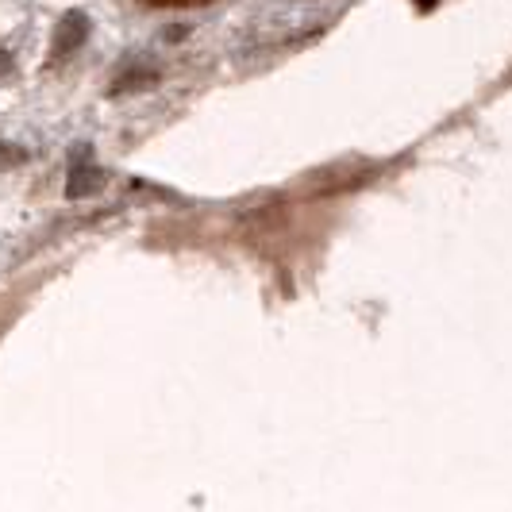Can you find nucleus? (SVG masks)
I'll return each mask as SVG.
<instances>
[{
  "mask_svg": "<svg viewBox=\"0 0 512 512\" xmlns=\"http://www.w3.org/2000/svg\"><path fill=\"white\" fill-rule=\"evenodd\" d=\"M27 154L16 151V147H8V143H0V170H8V166H20Z\"/></svg>",
  "mask_w": 512,
  "mask_h": 512,
  "instance_id": "f03ea898",
  "label": "nucleus"
},
{
  "mask_svg": "<svg viewBox=\"0 0 512 512\" xmlns=\"http://www.w3.org/2000/svg\"><path fill=\"white\" fill-rule=\"evenodd\" d=\"M151 8H189V4H208V0H143Z\"/></svg>",
  "mask_w": 512,
  "mask_h": 512,
  "instance_id": "7ed1b4c3",
  "label": "nucleus"
},
{
  "mask_svg": "<svg viewBox=\"0 0 512 512\" xmlns=\"http://www.w3.org/2000/svg\"><path fill=\"white\" fill-rule=\"evenodd\" d=\"M66 35H62V31H58V47H54V51L58 54H66V51H74L77 43H81V39H85V20H81V16H66Z\"/></svg>",
  "mask_w": 512,
  "mask_h": 512,
  "instance_id": "f257e3e1",
  "label": "nucleus"
}]
</instances>
